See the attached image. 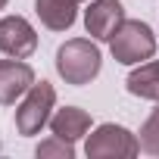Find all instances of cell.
<instances>
[{
	"mask_svg": "<svg viewBox=\"0 0 159 159\" xmlns=\"http://www.w3.org/2000/svg\"><path fill=\"white\" fill-rule=\"evenodd\" d=\"M100 69H103V56L91 38H72L56 50V72L72 88L91 84L100 75Z\"/></svg>",
	"mask_w": 159,
	"mask_h": 159,
	"instance_id": "1",
	"label": "cell"
},
{
	"mask_svg": "<svg viewBox=\"0 0 159 159\" xmlns=\"http://www.w3.org/2000/svg\"><path fill=\"white\" fill-rule=\"evenodd\" d=\"M34 13L44 28L50 31H66L78 19V3L75 0H34Z\"/></svg>",
	"mask_w": 159,
	"mask_h": 159,
	"instance_id": "8",
	"label": "cell"
},
{
	"mask_svg": "<svg viewBox=\"0 0 159 159\" xmlns=\"http://www.w3.org/2000/svg\"><path fill=\"white\" fill-rule=\"evenodd\" d=\"M75 3H84V0H75Z\"/></svg>",
	"mask_w": 159,
	"mask_h": 159,
	"instance_id": "14",
	"label": "cell"
},
{
	"mask_svg": "<svg viewBox=\"0 0 159 159\" xmlns=\"http://www.w3.org/2000/svg\"><path fill=\"white\" fill-rule=\"evenodd\" d=\"M7 3H10V0H0V10H3V7H7Z\"/></svg>",
	"mask_w": 159,
	"mask_h": 159,
	"instance_id": "13",
	"label": "cell"
},
{
	"mask_svg": "<svg viewBox=\"0 0 159 159\" xmlns=\"http://www.w3.org/2000/svg\"><path fill=\"white\" fill-rule=\"evenodd\" d=\"M109 50H112V59L122 66L147 62L156 53V31L143 19H125L109 38Z\"/></svg>",
	"mask_w": 159,
	"mask_h": 159,
	"instance_id": "2",
	"label": "cell"
},
{
	"mask_svg": "<svg viewBox=\"0 0 159 159\" xmlns=\"http://www.w3.org/2000/svg\"><path fill=\"white\" fill-rule=\"evenodd\" d=\"M50 131L62 140H81L88 131H91V116L84 109H78V106H62L50 116Z\"/></svg>",
	"mask_w": 159,
	"mask_h": 159,
	"instance_id": "9",
	"label": "cell"
},
{
	"mask_svg": "<svg viewBox=\"0 0 159 159\" xmlns=\"http://www.w3.org/2000/svg\"><path fill=\"white\" fill-rule=\"evenodd\" d=\"M140 150L150 156H159V109H153L147 116V122L140 125Z\"/></svg>",
	"mask_w": 159,
	"mask_h": 159,
	"instance_id": "11",
	"label": "cell"
},
{
	"mask_svg": "<svg viewBox=\"0 0 159 159\" xmlns=\"http://www.w3.org/2000/svg\"><path fill=\"white\" fill-rule=\"evenodd\" d=\"M125 88H128L131 97H140V100H159V59L137 62V69L128 75Z\"/></svg>",
	"mask_w": 159,
	"mask_h": 159,
	"instance_id": "10",
	"label": "cell"
},
{
	"mask_svg": "<svg viewBox=\"0 0 159 159\" xmlns=\"http://www.w3.org/2000/svg\"><path fill=\"white\" fill-rule=\"evenodd\" d=\"M122 22H125V7L119 0H91V7L84 10V28L97 41H109Z\"/></svg>",
	"mask_w": 159,
	"mask_h": 159,
	"instance_id": "7",
	"label": "cell"
},
{
	"mask_svg": "<svg viewBox=\"0 0 159 159\" xmlns=\"http://www.w3.org/2000/svg\"><path fill=\"white\" fill-rule=\"evenodd\" d=\"M84 153L91 159H119V156H137L140 153V140L137 134H131L125 125L116 122H103L94 128V134H88Z\"/></svg>",
	"mask_w": 159,
	"mask_h": 159,
	"instance_id": "4",
	"label": "cell"
},
{
	"mask_svg": "<svg viewBox=\"0 0 159 159\" xmlns=\"http://www.w3.org/2000/svg\"><path fill=\"white\" fill-rule=\"evenodd\" d=\"M34 84V69L22 59H0V106H13Z\"/></svg>",
	"mask_w": 159,
	"mask_h": 159,
	"instance_id": "6",
	"label": "cell"
},
{
	"mask_svg": "<svg viewBox=\"0 0 159 159\" xmlns=\"http://www.w3.org/2000/svg\"><path fill=\"white\" fill-rule=\"evenodd\" d=\"M53 106H56V91L50 81H34L28 88V94L22 97L19 109H16V131L22 137H31L38 134L44 125H50V116H53Z\"/></svg>",
	"mask_w": 159,
	"mask_h": 159,
	"instance_id": "3",
	"label": "cell"
},
{
	"mask_svg": "<svg viewBox=\"0 0 159 159\" xmlns=\"http://www.w3.org/2000/svg\"><path fill=\"white\" fill-rule=\"evenodd\" d=\"M38 159H44V156H59V159H72L75 156V143L72 140H62V137H47V140H41L38 143Z\"/></svg>",
	"mask_w": 159,
	"mask_h": 159,
	"instance_id": "12",
	"label": "cell"
},
{
	"mask_svg": "<svg viewBox=\"0 0 159 159\" xmlns=\"http://www.w3.org/2000/svg\"><path fill=\"white\" fill-rule=\"evenodd\" d=\"M0 50L13 59H28L38 50V31L25 16H3L0 19Z\"/></svg>",
	"mask_w": 159,
	"mask_h": 159,
	"instance_id": "5",
	"label": "cell"
}]
</instances>
